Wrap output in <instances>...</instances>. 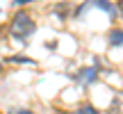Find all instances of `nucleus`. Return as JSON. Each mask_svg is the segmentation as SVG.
Returning a JSON list of instances; mask_svg holds the SVG:
<instances>
[{"mask_svg": "<svg viewBox=\"0 0 123 114\" xmlns=\"http://www.w3.org/2000/svg\"><path fill=\"white\" fill-rule=\"evenodd\" d=\"M34 32H37V21L32 18V14L25 12V9H18V12L14 14L12 23H9V34H12V39L18 41V44H25Z\"/></svg>", "mask_w": 123, "mask_h": 114, "instance_id": "nucleus-1", "label": "nucleus"}, {"mask_svg": "<svg viewBox=\"0 0 123 114\" xmlns=\"http://www.w3.org/2000/svg\"><path fill=\"white\" fill-rule=\"evenodd\" d=\"M89 5H93V7H98V9H103V12H105L110 18H116V16H119V7H116V5H112L110 0H89Z\"/></svg>", "mask_w": 123, "mask_h": 114, "instance_id": "nucleus-2", "label": "nucleus"}, {"mask_svg": "<svg viewBox=\"0 0 123 114\" xmlns=\"http://www.w3.org/2000/svg\"><path fill=\"white\" fill-rule=\"evenodd\" d=\"M96 75H98V69H96V66H87V69H80L78 71L75 80H80L82 84H91L93 80H96Z\"/></svg>", "mask_w": 123, "mask_h": 114, "instance_id": "nucleus-3", "label": "nucleus"}, {"mask_svg": "<svg viewBox=\"0 0 123 114\" xmlns=\"http://www.w3.org/2000/svg\"><path fill=\"white\" fill-rule=\"evenodd\" d=\"M107 44H110L112 48H119V46H123V30H110Z\"/></svg>", "mask_w": 123, "mask_h": 114, "instance_id": "nucleus-4", "label": "nucleus"}, {"mask_svg": "<svg viewBox=\"0 0 123 114\" xmlns=\"http://www.w3.org/2000/svg\"><path fill=\"white\" fill-rule=\"evenodd\" d=\"M71 114H100V112H98V107H93V105H80Z\"/></svg>", "mask_w": 123, "mask_h": 114, "instance_id": "nucleus-5", "label": "nucleus"}, {"mask_svg": "<svg viewBox=\"0 0 123 114\" xmlns=\"http://www.w3.org/2000/svg\"><path fill=\"white\" fill-rule=\"evenodd\" d=\"M7 114H34V112L25 110V107H12V110H7Z\"/></svg>", "mask_w": 123, "mask_h": 114, "instance_id": "nucleus-6", "label": "nucleus"}, {"mask_svg": "<svg viewBox=\"0 0 123 114\" xmlns=\"http://www.w3.org/2000/svg\"><path fill=\"white\" fill-rule=\"evenodd\" d=\"M30 2H37V0H14L12 5H14V7H18V9H21L23 5H30Z\"/></svg>", "mask_w": 123, "mask_h": 114, "instance_id": "nucleus-7", "label": "nucleus"}, {"mask_svg": "<svg viewBox=\"0 0 123 114\" xmlns=\"http://www.w3.org/2000/svg\"><path fill=\"white\" fill-rule=\"evenodd\" d=\"M119 16L123 18V0H121V2H119Z\"/></svg>", "mask_w": 123, "mask_h": 114, "instance_id": "nucleus-8", "label": "nucleus"}, {"mask_svg": "<svg viewBox=\"0 0 123 114\" xmlns=\"http://www.w3.org/2000/svg\"><path fill=\"white\" fill-rule=\"evenodd\" d=\"M0 114H2V112H0Z\"/></svg>", "mask_w": 123, "mask_h": 114, "instance_id": "nucleus-9", "label": "nucleus"}]
</instances>
